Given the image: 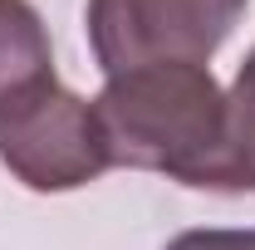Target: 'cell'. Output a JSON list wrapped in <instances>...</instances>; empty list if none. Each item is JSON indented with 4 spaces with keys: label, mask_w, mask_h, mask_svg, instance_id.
Instances as JSON below:
<instances>
[{
    "label": "cell",
    "mask_w": 255,
    "mask_h": 250,
    "mask_svg": "<svg viewBox=\"0 0 255 250\" xmlns=\"http://www.w3.org/2000/svg\"><path fill=\"white\" fill-rule=\"evenodd\" d=\"M0 162L30 191H79L113 167L94 103L59 79L0 108Z\"/></svg>",
    "instance_id": "cell-2"
},
{
    "label": "cell",
    "mask_w": 255,
    "mask_h": 250,
    "mask_svg": "<svg viewBox=\"0 0 255 250\" xmlns=\"http://www.w3.org/2000/svg\"><path fill=\"white\" fill-rule=\"evenodd\" d=\"M196 191H255V49L236 69V84L226 94L221 147L196 172Z\"/></svg>",
    "instance_id": "cell-4"
},
{
    "label": "cell",
    "mask_w": 255,
    "mask_h": 250,
    "mask_svg": "<svg viewBox=\"0 0 255 250\" xmlns=\"http://www.w3.org/2000/svg\"><path fill=\"white\" fill-rule=\"evenodd\" d=\"M54 79V44L30 0H0V108Z\"/></svg>",
    "instance_id": "cell-5"
},
{
    "label": "cell",
    "mask_w": 255,
    "mask_h": 250,
    "mask_svg": "<svg viewBox=\"0 0 255 250\" xmlns=\"http://www.w3.org/2000/svg\"><path fill=\"white\" fill-rule=\"evenodd\" d=\"M167 250H255V231H182Z\"/></svg>",
    "instance_id": "cell-6"
},
{
    "label": "cell",
    "mask_w": 255,
    "mask_h": 250,
    "mask_svg": "<svg viewBox=\"0 0 255 250\" xmlns=\"http://www.w3.org/2000/svg\"><path fill=\"white\" fill-rule=\"evenodd\" d=\"M113 167L167 172L191 187L221 147L226 94L206 64H147L113 74L94 98Z\"/></svg>",
    "instance_id": "cell-1"
},
{
    "label": "cell",
    "mask_w": 255,
    "mask_h": 250,
    "mask_svg": "<svg viewBox=\"0 0 255 250\" xmlns=\"http://www.w3.org/2000/svg\"><path fill=\"white\" fill-rule=\"evenodd\" d=\"M251 0H89L84 25L98 69L113 79L147 64H206Z\"/></svg>",
    "instance_id": "cell-3"
}]
</instances>
